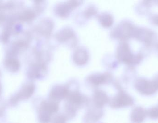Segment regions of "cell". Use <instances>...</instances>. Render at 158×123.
Segmentation results:
<instances>
[{
  "instance_id": "14",
  "label": "cell",
  "mask_w": 158,
  "mask_h": 123,
  "mask_svg": "<svg viewBox=\"0 0 158 123\" xmlns=\"http://www.w3.org/2000/svg\"><path fill=\"white\" fill-rule=\"evenodd\" d=\"M149 115L151 118L153 119H158V108H156L151 109L149 112Z\"/></svg>"
},
{
  "instance_id": "15",
  "label": "cell",
  "mask_w": 158,
  "mask_h": 123,
  "mask_svg": "<svg viewBox=\"0 0 158 123\" xmlns=\"http://www.w3.org/2000/svg\"><path fill=\"white\" fill-rule=\"evenodd\" d=\"M53 123H66V119L63 115H57L55 118Z\"/></svg>"
},
{
  "instance_id": "4",
  "label": "cell",
  "mask_w": 158,
  "mask_h": 123,
  "mask_svg": "<svg viewBox=\"0 0 158 123\" xmlns=\"http://www.w3.org/2000/svg\"><path fill=\"white\" fill-rule=\"evenodd\" d=\"M132 102V99L130 97L125 94H122L112 101L111 105L113 107L120 108L131 105Z\"/></svg>"
},
{
  "instance_id": "16",
  "label": "cell",
  "mask_w": 158,
  "mask_h": 123,
  "mask_svg": "<svg viewBox=\"0 0 158 123\" xmlns=\"http://www.w3.org/2000/svg\"><path fill=\"white\" fill-rule=\"evenodd\" d=\"M1 91H2V87H1V85H0V94L1 93Z\"/></svg>"
},
{
  "instance_id": "6",
  "label": "cell",
  "mask_w": 158,
  "mask_h": 123,
  "mask_svg": "<svg viewBox=\"0 0 158 123\" xmlns=\"http://www.w3.org/2000/svg\"><path fill=\"white\" fill-rule=\"evenodd\" d=\"M74 60L78 65H83L88 59L87 52L82 49L78 50L74 55Z\"/></svg>"
},
{
  "instance_id": "8",
  "label": "cell",
  "mask_w": 158,
  "mask_h": 123,
  "mask_svg": "<svg viewBox=\"0 0 158 123\" xmlns=\"http://www.w3.org/2000/svg\"><path fill=\"white\" fill-rule=\"evenodd\" d=\"M67 89L63 86H57L51 93V96L53 99H62L67 94Z\"/></svg>"
},
{
  "instance_id": "3",
  "label": "cell",
  "mask_w": 158,
  "mask_h": 123,
  "mask_svg": "<svg viewBox=\"0 0 158 123\" xmlns=\"http://www.w3.org/2000/svg\"><path fill=\"white\" fill-rule=\"evenodd\" d=\"M136 87L141 93L150 94L155 93L158 89V83L141 80L137 82Z\"/></svg>"
},
{
  "instance_id": "12",
  "label": "cell",
  "mask_w": 158,
  "mask_h": 123,
  "mask_svg": "<svg viewBox=\"0 0 158 123\" xmlns=\"http://www.w3.org/2000/svg\"><path fill=\"white\" fill-rule=\"evenodd\" d=\"M73 35V33L71 30H64L58 34V38L60 41H65L67 39L72 37Z\"/></svg>"
},
{
  "instance_id": "11",
  "label": "cell",
  "mask_w": 158,
  "mask_h": 123,
  "mask_svg": "<svg viewBox=\"0 0 158 123\" xmlns=\"http://www.w3.org/2000/svg\"><path fill=\"white\" fill-rule=\"evenodd\" d=\"M100 22L104 27H110L113 23V19L110 15H103L101 16Z\"/></svg>"
},
{
  "instance_id": "10",
  "label": "cell",
  "mask_w": 158,
  "mask_h": 123,
  "mask_svg": "<svg viewBox=\"0 0 158 123\" xmlns=\"http://www.w3.org/2000/svg\"><path fill=\"white\" fill-rule=\"evenodd\" d=\"M107 80V77L104 75H96L91 76L90 81L92 83L96 85L105 83Z\"/></svg>"
},
{
  "instance_id": "13",
  "label": "cell",
  "mask_w": 158,
  "mask_h": 123,
  "mask_svg": "<svg viewBox=\"0 0 158 123\" xmlns=\"http://www.w3.org/2000/svg\"><path fill=\"white\" fill-rule=\"evenodd\" d=\"M34 15L33 13L31 12H27L24 13L22 15V19L24 20H29L33 18Z\"/></svg>"
},
{
  "instance_id": "9",
  "label": "cell",
  "mask_w": 158,
  "mask_h": 123,
  "mask_svg": "<svg viewBox=\"0 0 158 123\" xmlns=\"http://www.w3.org/2000/svg\"><path fill=\"white\" fill-rule=\"evenodd\" d=\"M6 68L9 71L15 72L18 71L20 67L19 62L16 59H8L6 63Z\"/></svg>"
},
{
  "instance_id": "1",
  "label": "cell",
  "mask_w": 158,
  "mask_h": 123,
  "mask_svg": "<svg viewBox=\"0 0 158 123\" xmlns=\"http://www.w3.org/2000/svg\"><path fill=\"white\" fill-rule=\"evenodd\" d=\"M58 110V107L54 102H43L39 109V120L41 123H48L51 114Z\"/></svg>"
},
{
  "instance_id": "5",
  "label": "cell",
  "mask_w": 158,
  "mask_h": 123,
  "mask_svg": "<svg viewBox=\"0 0 158 123\" xmlns=\"http://www.w3.org/2000/svg\"><path fill=\"white\" fill-rule=\"evenodd\" d=\"M146 116V112L142 108H136L132 112V121L135 123H141Z\"/></svg>"
},
{
  "instance_id": "7",
  "label": "cell",
  "mask_w": 158,
  "mask_h": 123,
  "mask_svg": "<svg viewBox=\"0 0 158 123\" xmlns=\"http://www.w3.org/2000/svg\"><path fill=\"white\" fill-rule=\"evenodd\" d=\"M77 2H69V4L64 5H61V6L57 8V12L58 13L60 16L67 15H69V10L71 8H74V7H76L78 5Z\"/></svg>"
},
{
  "instance_id": "2",
  "label": "cell",
  "mask_w": 158,
  "mask_h": 123,
  "mask_svg": "<svg viewBox=\"0 0 158 123\" xmlns=\"http://www.w3.org/2000/svg\"><path fill=\"white\" fill-rule=\"evenodd\" d=\"M35 90V86L31 83L27 84L11 99V104L15 105L21 100L28 99L32 96Z\"/></svg>"
}]
</instances>
